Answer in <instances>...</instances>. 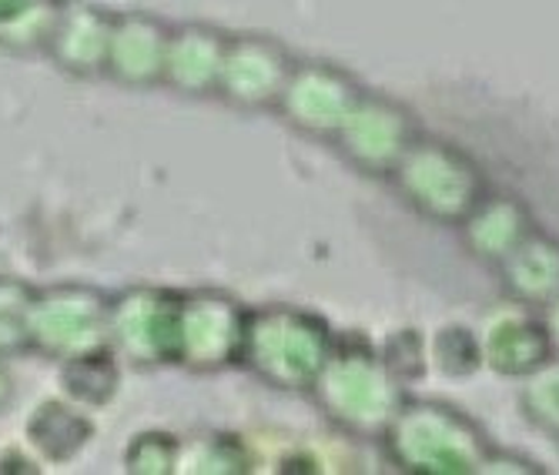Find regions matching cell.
Instances as JSON below:
<instances>
[{
	"label": "cell",
	"instance_id": "obj_2",
	"mask_svg": "<svg viewBox=\"0 0 559 475\" xmlns=\"http://www.w3.org/2000/svg\"><path fill=\"white\" fill-rule=\"evenodd\" d=\"M338 138H342V151L369 175H392L405 151L416 144L409 115L385 97L355 100Z\"/></svg>",
	"mask_w": 559,
	"mask_h": 475
},
{
	"label": "cell",
	"instance_id": "obj_1",
	"mask_svg": "<svg viewBox=\"0 0 559 475\" xmlns=\"http://www.w3.org/2000/svg\"><path fill=\"white\" fill-rule=\"evenodd\" d=\"M392 175L402 185L405 201L429 218L452 222L479 207L483 178L460 151L445 147L442 141H416Z\"/></svg>",
	"mask_w": 559,
	"mask_h": 475
},
{
	"label": "cell",
	"instance_id": "obj_3",
	"mask_svg": "<svg viewBox=\"0 0 559 475\" xmlns=\"http://www.w3.org/2000/svg\"><path fill=\"white\" fill-rule=\"evenodd\" d=\"M282 97L288 100V121L301 124L305 131L312 134H338L345 118L352 115L355 100H359V87L352 84L348 74L342 71H332L322 64V94H316V81H312V71L301 68L295 74H288V84L282 91Z\"/></svg>",
	"mask_w": 559,
	"mask_h": 475
}]
</instances>
